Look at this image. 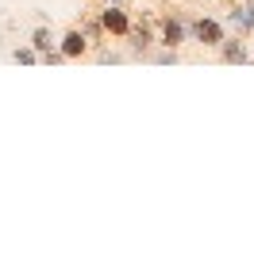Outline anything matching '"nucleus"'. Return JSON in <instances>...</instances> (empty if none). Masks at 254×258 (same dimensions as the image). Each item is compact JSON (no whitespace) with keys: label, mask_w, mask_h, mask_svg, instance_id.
Segmentation results:
<instances>
[{"label":"nucleus","mask_w":254,"mask_h":258,"mask_svg":"<svg viewBox=\"0 0 254 258\" xmlns=\"http://www.w3.org/2000/svg\"><path fill=\"white\" fill-rule=\"evenodd\" d=\"M193 39H197V43H204V46H220V43H223V23L201 16V20L193 23Z\"/></svg>","instance_id":"f257e3e1"},{"label":"nucleus","mask_w":254,"mask_h":258,"mask_svg":"<svg viewBox=\"0 0 254 258\" xmlns=\"http://www.w3.org/2000/svg\"><path fill=\"white\" fill-rule=\"evenodd\" d=\"M100 27H104V31H112V35H127L131 20H127V12H123V8H116V4H112V8L100 12Z\"/></svg>","instance_id":"f03ea898"},{"label":"nucleus","mask_w":254,"mask_h":258,"mask_svg":"<svg viewBox=\"0 0 254 258\" xmlns=\"http://www.w3.org/2000/svg\"><path fill=\"white\" fill-rule=\"evenodd\" d=\"M162 43L177 50V46L185 43V23H181V20H173V16H169V20H162Z\"/></svg>","instance_id":"7ed1b4c3"},{"label":"nucleus","mask_w":254,"mask_h":258,"mask_svg":"<svg viewBox=\"0 0 254 258\" xmlns=\"http://www.w3.org/2000/svg\"><path fill=\"white\" fill-rule=\"evenodd\" d=\"M220 58H223V62H246L250 54H246V43H243V39H227V35H223Z\"/></svg>","instance_id":"20e7f679"},{"label":"nucleus","mask_w":254,"mask_h":258,"mask_svg":"<svg viewBox=\"0 0 254 258\" xmlns=\"http://www.w3.org/2000/svg\"><path fill=\"white\" fill-rule=\"evenodd\" d=\"M231 27H239V31H254V0L231 8Z\"/></svg>","instance_id":"39448f33"},{"label":"nucleus","mask_w":254,"mask_h":258,"mask_svg":"<svg viewBox=\"0 0 254 258\" xmlns=\"http://www.w3.org/2000/svg\"><path fill=\"white\" fill-rule=\"evenodd\" d=\"M89 50V35H81V31H70L62 39V54L66 58H81V54Z\"/></svg>","instance_id":"423d86ee"},{"label":"nucleus","mask_w":254,"mask_h":258,"mask_svg":"<svg viewBox=\"0 0 254 258\" xmlns=\"http://www.w3.org/2000/svg\"><path fill=\"white\" fill-rule=\"evenodd\" d=\"M127 35H131V46H135V54H143L150 43H154V35H150L147 23H131V27H127Z\"/></svg>","instance_id":"0eeeda50"},{"label":"nucleus","mask_w":254,"mask_h":258,"mask_svg":"<svg viewBox=\"0 0 254 258\" xmlns=\"http://www.w3.org/2000/svg\"><path fill=\"white\" fill-rule=\"evenodd\" d=\"M31 50H39V54H46V50H50V35L42 31V27L35 31V39H31Z\"/></svg>","instance_id":"6e6552de"},{"label":"nucleus","mask_w":254,"mask_h":258,"mask_svg":"<svg viewBox=\"0 0 254 258\" xmlns=\"http://www.w3.org/2000/svg\"><path fill=\"white\" fill-rule=\"evenodd\" d=\"M16 62H23V66L35 62V50H16Z\"/></svg>","instance_id":"1a4fd4ad"}]
</instances>
